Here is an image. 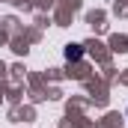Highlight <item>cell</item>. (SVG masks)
I'll use <instances>...</instances> for the list:
<instances>
[{
    "instance_id": "cell-1",
    "label": "cell",
    "mask_w": 128,
    "mask_h": 128,
    "mask_svg": "<svg viewBox=\"0 0 128 128\" xmlns=\"http://www.w3.org/2000/svg\"><path fill=\"white\" fill-rule=\"evenodd\" d=\"M80 57H84V48H80V45H68V48H66V60L74 63V60H80Z\"/></svg>"
}]
</instances>
